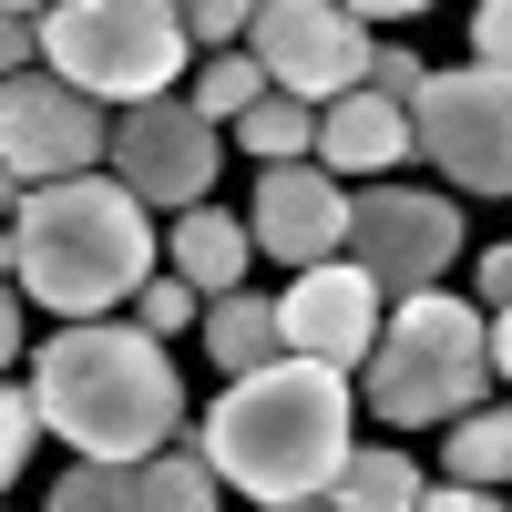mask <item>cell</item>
<instances>
[{"instance_id":"obj_20","label":"cell","mask_w":512,"mask_h":512,"mask_svg":"<svg viewBox=\"0 0 512 512\" xmlns=\"http://www.w3.org/2000/svg\"><path fill=\"white\" fill-rule=\"evenodd\" d=\"M144 512V482H134V461H103V451H82L72 472L52 482V512Z\"/></svg>"},{"instance_id":"obj_2","label":"cell","mask_w":512,"mask_h":512,"mask_svg":"<svg viewBox=\"0 0 512 512\" xmlns=\"http://www.w3.org/2000/svg\"><path fill=\"white\" fill-rule=\"evenodd\" d=\"M154 256H164L154 205L123 175H52V185H21V205H11V287L41 297L52 318L134 308Z\"/></svg>"},{"instance_id":"obj_9","label":"cell","mask_w":512,"mask_h":512,"mask_svg":"<svg viewBox=\"0 0 512 512\" xmlns=\"http://www.w3.org/2000/svg\"><path fill=\"white\" fill-rule=\"evenodd\" d=\"M246 52L267 62V82H287V93H308V103H338V93L369 82L379 41H369V21L349 0H256Z\"/></svg>"},{"instance_id":"obj_19","label":"cell","mask_w":512,"mask_h":512,"mask_svg":"<svg viewBox=\"0 0 512 512\" xmlns=\"http://www.w3.org/2000/svg\"><path fill=\"white\" fill-rule=\"evenodd\" d=\"M420 492H431V482H420L400 451H349V472L328 482L338 512H420Z\"/></svg>"},{"instance_id":"obj_7","label":"cell","mask_w":512,"mask_h":512,"mask_svg":"<svg viewBox=\"0 0 512 512\" xmlns=\"http://www.w3.org/2000/svg\"><path fill=\"white\" fill-rule=\"evenodd\" d=\"M410 123H420V154L461 195H512V72L502 62L431 72V93L410 103Z\"/></svg>"},{"instance_id":"obj_23","label":"cell","mask_w":512,"mask_h":512,"mask_svg":"<svg viewBox=\"0 0 512 512\" xmlns=\"http://www.w3.org/2000/svg\"><path fill=\"white\" fill-rule=\"evenodd\" d=\"M52 431V410H41V390H11L0 400V482H31V441Z\"/></svg>"},{"instance_id":"obj_21","label":"cell","mask_w":512,"mask_h":512,"mask_svg":"<svg viewBox=\"0 0 512 512\" xmlns=\"http://www.w3.org/2000/svg\"><path fill=\"white\" fill-rule=\"evenodd\" d=\"M256 93H267V62L246 52V41H226V52H205V72H195V103L216 113V123H236Z\"/></svg>"},{"instance_id":"obj_16","label":"cell","mask_w":512,"mask_h":512,"mask_svg":"<svg viewBox=\"0 0 512 512\" xmlns=\"http://www.w3.org/2000/svg\"><path fill=\"white\" fill-rule=\"evenodd\" d=\"M236 154H267V164H297V154H318V103L308 93H287V82H267V93H256L236 123Z\"/></svg>"},{"instance_id":"obj_27","label":"cell","mask_w":512,"mask_h":512,"mask_svg":"<svg viewBox=\"0 0 512 512\" xmlns=\"http://www.w3.org/2000/svg\"><path fill=\"white\" fill-rule=\"evenodd\" d=\"M472 287H482V308H512V246L482 256V277H472Z\"/></svg>"},{"instance_id":"obj_25","label":"cell","mask_w":512,"mask_h":512,"mask_svg":"<svg viewBox=\"0 0 512 512\" xmlns=\"http://www.w3.org/2000/svg\"><path fill=\"white\" fill-rule=\"evenodd\" d=\"M246 21H256V0H185L195 52H226V41H246Z\"/></svg>"},{"instance_id":"obj_18","label":"cell","mask_w":512,"mask_h":512,"mask_svg":"<svg viewBox=\"0 0 512 512\" xmlns=\"http://www.w3.org/2000/svg\"><path fill=\"white\" fill-rule=\"evenodd\" d=\"M441 472H461V482H512V400H492V410H461L451 420V441H441Z\"/></svg>"},{"instance_id":"obj_14","label":"cell","mask_w":512,"mask_h":512,"mask_svg":"<svg viewBox=\"0 0 512 512\" xmlns=\"http://www.w3.org/2000/svg\"><path fill=\"white\" fill-rule=\"evenodd\" d=\"M246 256H256V226L226 216V205H175V226H164V267H185L205 297L246 287Z\"/></svg>"},{"instance_id":"obj_29","label":"cell","mask_w":512,"mask_h":512,"mask_svg":"<svg viewBox=\"0 0 512 512\" xmlns=\"http://www.w3.org/2000/svg\"><path fill=\"white\" fill-rule=\"evenodd\" d=\"M0 62H11V72H31V11H11V31H0Z\"/></svg>"},{"instance_id":"obj_10","label":"cell","mask_w":512,"mask_h":512,"mask_svg":"<svg viewBox=\"0 0 512 512\" xmlns=\"http://www.w3.org/2000/svg\"><path fill=\"white\" fill-rule=\"evenodd\" d=\"M349 256L379 277V297H420L461 256V205L431 185H359L349 205Z\"/></svg>"},{"instance_id":"obj_11","label":"cell","mask_w":512,"mask_h":512,"mask_svg":"<svg viewBox=\"0 0 512 512\" xmlns=\"http://www.w3.org/2000/svg\"><path fill=\"white\" fill-rule=\"evenodd\" d=\"M246 226H256V246H267L287 277H297V267H318V256H349V175H328L318 154L267 164V175H256Z\"/></svg>"},{"instance_id":"obj_15","label":"cell","mask_w":512,"mask_h":512,"mask_svg":"<svg viewBox=\"0 0 512 512\" xmlns=\"http://www.w3.org/2000/svg\"><path fill=\"white\" fill-rule=\"evenodd\" d=\"M205 359H216L226 379H246V369L287 359V308H267V297H246V287L205 297Z\"/></svg>"},{"instance_id":"obj_22","label":"cell","mask_w":512,"mask_h":512,"mask_svg":"<svg viewBox=\"0 0 512 512\" xmlns=\"http://www.w3.org/2000/svg\"><path fill=\"white\" fill-rule=\"evenodd\" d=\"M195 297H205V287H195L185 267H154V277L134 287V318H144L154 338H185V328H195Z\"/></svg>"},{"instance_id":"obj_28","label":"cell","mask_w":512,"mask_h":512,"mask_svg":"<svg viewBox=\"0 0 512 512\" xmlns=\"http://www.w3.org/2000/svg\"><path fill=\"white\" fill-rule=\"evenodd\" d=\"M349 11H359L369 31H400V21H420V11H431V0H349Z\"/></svg>"},{"instance_id":"obj_5","label":"cell","mask_w":512,"mask_h":512,"mask_svg":"<svg viewBox=\"0 0 512 512\" xmlns=\"http://www.w3.org/2000/svg\"><path fill=\"white\" fill-rule=\"evenodd\" d=\"M185 52H195L185 0H52L41 11V62L82 93H103L113 113L144 93H175Z\"/></svg>"},{"instance_id":"obj_24","label":"cell","mask_w":512,"mask_h":512,"mask_svg":"<svg viewBox=\"0 0 512 512\" xmlns=\"http://www.w3.org/2000/svg\"><path fill=\"white\" fill-rule=\"evenodd\" d=\"M369 93H390V103H420V93H431V62H420L410 41H379V52H369Z\"/></svg>"},{"instance_id":"obj_31","label":"cell","mask_w":512,"mask_h":512,"mask_svg":"<svg viewBox=\"0 0 512 512\" xmlns=\"http://www.w3.org/2000/svg\"><path fill=\"white\" fill-rule=\"evenodd\" d=\"M11 11H52V0H11Z\"/></svg>"},{"instance_id":"obj_6","label":"cell","mask_w":512,"mask_h":512,"mask_svg":"<svg viewBox=\"0 0 512 512\" xmlns=\"http://www.w3.org/2000/svg\"><path fill=\"white\" fill-rule=\"evenodd\" d=\"M113 154V103L62 82L52 62L41 72H11L0 82V164L11 185H52V175H93Z\"/></svg>"},{"instance_id":"obj_17","label":"cell","mask_w":512,"mask_h":512,"mask_svg":"<svg viewBox=\"0 0 512 512\" xmlns=\"http://www.w3.org/2000/svg\"><path fill=\"white\" fill-rule=\"evenodd\" d=\"M134 482H144V512H205V502L226 492V472H216V451H205V441H164V451H144Z\"/></svg>"},{"instance_id":"obj_13","label":"cell","mask_w":512,"mask_h":512,"mask_svg":"<svg viewBox=\"0 0 512 512\" xmlns=\"http://www.w3.org/2000/svg\"><path fill=\"white\" fill-rule=\"evenodd\" d=\"M420 154V123H410V103H390V93H338V103H318V164L328 175H390V164H410Z\"/></svg>"},{"instance_id":"obj_4","label":"cell","mask_w":512,"mask_h":512,"mask_svg":"<svg viewBox=\"0 0 512 512\" xmlns=\"http://www.w3.org/2000/svg\"><path fill=\"white\" fill-rule=\"evenodd\" d=\"M369 410L390 431H420V420H461L492 400V308H461L451 287H420V297H390L379 318V349H369Z\"/></svg>"},{"instance_id":"obj_3","label":"cell","mask_w":512,"mask_h":512,"mask_svg":"<svg viewBox=\"0 0 512 512\" xmlns=\"http://www.w3.org/2000/svg\"><path fill=\"white\" fill-rule=\"evenodd\" d=\"M41 410L72 451H103V461H144L164 441H185V379L164 359V338L134 318H72L31 369Z\"/></svg>"},{"instance_id":"obj_8","label":"cell","mask_w":512,"mask_h":512,"mask_svg":"<svg viewBox=\"0 0 512 512\" xmlns=\"http://www.w3.org/2000/svg\"><path fill=\"white\" fill-rule=\"evenodd\" d=\"M216 164H226V123L195 93H144L113 113V175L144 205H205Z\"/></svg>"},{"instance_id":"obj_30","label":"cell","mask_w":512,"mask_h":512,"mask_svg":"<svg viewBox=\"0 0 512 512\" xmlns=\"http://www.w3.org/2000/svg\"><path fill=\"white\" fill-rule=\"evenodd\" d=\"M492 369L512 379V308H492Z\"/></svg>"},{"instance_id":"obj_1","label":"cell","mask_w":512,"mask_h":512,"mask_svg":"<svg viewBox=\"0 0 512 512\" xmlns=\"http://www.w3.org/2000/svg\"><path fill=\"white\" fill-rule=\"evenodd\" d=\"M205 451H216L226 492L297 512V502H328V482L349 472V369L287 349L267 369L226 379V400L205 410Z\"/></svg>"},{"instance_id":"obj_26","label":"cell","mask_w":512,"mask_h":512,"mask_svg":"<svg viewBox=\"0 0 512 512\" xmlns=\"http://www.w3.org/2000/svg\"><path fill=\"white\" fill-rule=\"evenodd\" d=\"M472 62L512 72V0H482V11H472Z\"/></svg>"},{"instance_id":"obj_12","label":"cell","mask_w":512,"mask_h":512,"mask_svg":"<svg viewBox=\"0 0 512 512\" xmlns=\"http://www.w3.org/2000/svg\"><path fill=\"white\" fill-rule=\"evenodd\" d=\"M277 308H287V349L338 359V369H369L390 297H379V277L359 267V256H318V267H297V287L277 297Z\"/></svg>"}]
</instances>
